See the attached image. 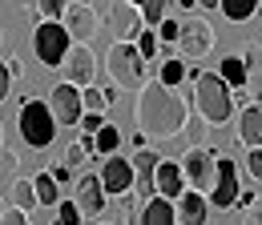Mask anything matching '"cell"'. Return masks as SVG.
I'll list each match as a JSON object with an SVG mask.
<instances>
[{
    "instance_id": "cell-8",
    "label": "cell",
    "mask_w": 262,
    "mask_h": 225,
    "mask_svg": "<svg viewBox=\"0 0 262 225\" xmlns=\"http://www.w3.org/2000/svg\"><path fill=\"white\" fill-rule=\"evenodd\" d=\"M238 193H242V185H238V165H234L230 157H218V181H214V189H210V197H206V205L226 213V209H234Z\"/></svg>"
},
{
    "instance_id": "cell-43",
    "label": "cell",
    "mask_w": 262,
    "mask_h": 225,
    "mask_svg": "<svg viewBox=\"0 0 262 225\" xmlns=\"http://www.w3.org/2000/svg\"><path fill=\"white\" fill-rule=\"evenodd\" d=\"M4 68H8V77H20V72H25V64L16 61V57H12V61H4Z\"/></svg>"
},
{
    "instance_id": "cell-45",
    "label": "cell",
    "mask_w": 262,
    "mask_h": 225,
    "mask_svg": "<svg viewBox=\"0 0 262 225\" xmlns=\"http://www.w3.org/2000/svg\"><path fill=\"white\" fill-rule=\"evenodd\" d=\"M194 4H202V8H218V0H194Z\"/></svg>"
},
{
    "instance_id": "cell-29",
    "label": "cell",
    "mask_w": 262,
    "mask_h": 225,
    "mask_svg": "<svg viewBox=\"0 0 262 225\" xmlns=\"http://www.w3.org/2000/svg\"><path fill=\"white\" fill-rule=\"evenodd\" d=\"M81 109H85V113H105V109H109V96H105V89H97V85H85V89H81Z\"/></svg>"
},
{
    "instance_id": "cell-22",
    "label": "cell",
    "mask_w": 262,
    "mask_h": 225,
    "mask_svg": "<svg viewBox=\"0 0 262 225\" xmlns=\"http://www.w3.org/2000/svg\"><path fill=\"white\" fill-rule=\"evenodd\" d=\"M33 189H36V205H45V209H53V205L61 201V185L49 177V169L33 177Z\"/></svg>"
},
{
    "instance_id": "cell-27",
    "label": "cell",
    "mask_w": 262,
    "mask_h": 225,
    "mask_svg": "<svg viewBox=\"0 0 262 225\" xmlns=\"http://www.w3.org/2000/svg\"><path fill=\"white\" fill-rule=\"evenodd\" d=\"M218 77L226 81L230 89H246V81H250V72L242 68V61H238V57H226V61H222V72H218Z\"/></svg>"
},
{
    "instance_id": "cell-25",
    "label": "cell",
    "mask_w": 262,
    "mask_h": 225,
    "mask_svg": "<svg viewBox=\"0 0 262 225\" xmlns=\"http://www.w3.org/2000/svg\"><path fill=\"white\" fill-rule=\"evenodd\" d=\"M89 157H93V137L85 133L81 141H73V145L65 149V157H61V165H69V169H77V165H85Z\"/></svg>"
},
{
    "instance_id": "cell-18",
    "label": "cell",
    "mask_w": 262,
    "mask_h": 225,
    "mask_svg": "<svg viewBox=\"0 0 262 225\" xmlns=\"http://www.w3.org/2000/svg\"><path fill=\"white\" fill-rule=\"evenodd\" d=\"M238 141L246 149H262V105H246L238 117Z\"/></svg>"
},
{
    "instance_id": "cell-40",
    "label": "cell",
    "mask_w": 262,
    "mask_h": 225,
    "mask_svg": "<svg viewBox=\"0 0 262 225\" xmlns=\"http://www.w3.org/2000/svg\"><path fill=\"white\" fill-rule=\"evenodd\" d=\"M246 225H262V197L246 205Z\"/></svg>"
},
{
    "instance_id": "cell-31",
    "label": "cell",
    "mask_w": 262,
    "mask_h": 225,
    "mask_svg": "<svg viewBox=\"0 0 262 225\" xmlns=\"http://www.w3.org/2000/svg\"><path fill=\"white\" fill-rule=\"evenodd\" d=\"M69 8V0H36V12L45 16V20H61Z\"/></svg>"
},
{
    "instance_id": "cell-32",
    "label": "cell",
    "mask_w": 262,
    "mask_h": 225,
    "mask_svg": "<svg viewBox=\"0 0 262 225\" xmlns=\"http://www.w3.org/2000/svg\"><path fill=\"white\" fill-rule=\"evenodd\" d=\"M137 53H141V61H149V57L158 53V32H154V29H141V36H137Z\"/></svg>"
},
{
    "instance_id": "cell-17",
    "label": "cell",
    "mask_w": 262,
    "mask_h": 225,
    "mask_svg": "<svg viewBox=\"0 0 262 225\" xmlns=\"http://www.w3.org/2000/svg\"><path fill=\"white\" fill-rule=\"evenodd\" d=\"M61 24L73 40H85V36H93L97 32V12L89 8V4H69L65 16H61Z\"/></svg>"
},
{
    "instance_id": "cell-20",
    "label": "cell",
    "mask_w": 262,
    "mask_h": 225,
    "mask_svg": "<svg viewBox=\"0 0 262 225\" xmlns=\"http://www.w3.org/2000/svg\"><path fill=\"white\" fill-rule=\"evenodd\" d=\"M4 205L20 209V213H33V209H36V189H33V177H16V181L8 185V201H4Z\"/></svg>"
},
{
    "instance_id": "cell-28",
    "label": "cell",
    "mask_w": 262,
    "mask_h": 225,
    "mask_svg": "<svg viewBox=\"0 0 262 225\" xmlns=\"http://www.w3.org/2000/svg\"><path fill=\"white\" fill-rule=\"evenodd\" d=\"M218 8L226 12V20H250L258 12V0H218Z\"/></svg>"
},
{
    "instance_id": "cell-5",
    "label": "cell",
    "mask_w": 262,
    "mask_h": 225,
    "mask_svg": "<svg viewBox=\"0 0 262 225\" xmlns=\"http://www.w3.org/2000/svg\"><path fill=\"white\" fill-rule=\"evenodd\" d=\"M53 137H57V121H53L49 105L45 101H25L20 105V141L29 149H49Z\"/></svg>"
},
{
    "instance_id": "cell-1",
    "label": "cell",
    "mask_w": 262,
    "mask_h": 225,
    "mask_svg": "<svg viewBox=\"0 0 262 225\" xmlns=\"http://www.w3.org/2000/svg\"><path fill=\"white\" fill-rule=\"evenodd\" d=\"M186 117H190V101L178 93V89L162 85L158 77H154V81H145V85L137 89L133 121H137V133H145L149 141L178 137L182 125H186Z\"/></svg>"
},
{
    "instance_id": "cell-7",
    "label": "cell",
    "mask_w": 262,
    "mask_h": 225,
    "mask_svg": "<svg viewBox=\"0 0 262 225\" xmlns=\"http://www.w3.org/2000/svg\"><path fill=\"white\" fill-rule=\"evenodd\" d=\"M61 68H65V81H69V85L85 89V85L97 81V53H93L85 40H73L69 53H65V61H61Z\"/></svg>"
},
{
    "instance_id": "cell-19",
    "label": "cell",
    "mask_w": 262,
    "mask_h": 225,
    "mask_svg": "<svg viewBox=\"0 0 262 225\" xmlns=\"http://www.w3.org/2000/svg\"><path fill=\"white\" fill-rule=\"evenodd\" d=\"M141 225H178L173 201H165V197H149V201L141 205Z\"/></svg>"
},
{
    "instance_id": "cell-37",
    "label": "cell",
    "mask_w": 262,
    "mask_h": 225,
    "mask_svg": "<svg viewBox=\"0 0 262 225\" xmlns=\"http://www.w3.org/2000/svg\"><path fill=\"white\" fill-rule=\"evenodd\" d=\"M246 173H250L254 181H262V149H250V153H246Z\"/></svg>"
},
{
    "instance_id": "cell-33",
    "label": "cell",
    "mask_w": 262,
    "mask_h": 225,
    "mask_svg": "<svg viewBox=\"0 0 262 225\" xmlns=\"http://www.w3.org/2000/svg\"><path fill=\"white\" fill-rule=\"evenodd\" d=\"M53 209H57V225H77V221H81V213H77L73 201H57Z\"/></svg>"
},
{
    "instance_id": "cell-2",
    "label": "cell",
    "mask_w": 262,
    "mask_h": 225,
    "mask_svg": "<svg viewBox=\"0 0 262 225\" xmlns=\"http://www.w3.org/2000/svg\"><path fill=\"white\" fill-rule=\"evenodd\" d=\"M198 117L206 125H222L234 117V101H230V85L218 72H198L194 77V101H190Z\"/></svg>"
},
{
    "instance_id": "cell-34",
    "label": "cell",
    "mask_w": 262,
    "mask_h": 225,
    "mask_svg": "<svg viewBox=\"0 0 262 225\" xmlns=\"http://www.w3.org/2000/svg\"><path fill=\"white\" fill-rule=\"evenodd\" d=\"M158 40H165V44H178V32H182V20H169V16H165L162 24H158Z\"/></svg>"
},
{
    "instance_id": "cell-12",
    "label": "cell",
    "mask_w": 262,
    "mask_h": 225,
    "mask_svg": "<svg viewBox=\"0 0 262 225\" xmlns=\"http://www.w3.org/2000/svg\"><path fill=\"white\" fill-rule=\"evenodd\" d=\"M73 205H77L81 217H93V221H97L101 213H105V189H101V177L85 173V177L77 181V197H73Z\"/></svg>"
},
{
    "instance_id": "cell-10",
    "label": "cell",
    "mask_w": 262,
    "mask_h": 225,
    "mask_svg": "<svg viewBox=\"0 0 262 225\" xmlns=\"http://www.w3.org/2000/svg\"><path fill=\"white\" fill-rule=\"evenodd\" d=\"M178 44H182V53H186V57L202 61V57L214 48V29H210V20H202V16H190V20H182Z\"/></svg>"
},
{
    "instance_id": "cell-4",
    "label": "cell",
    "mask_w": 262,
    "mask_h": 225,
    "mask_svg": "<svg viewBox=\"0 0 262 225\" xmlns=\"http://www.w3.org/2000/svg\"><path fill=\"white\" fill-rule=\"evenodd\" d=\"M178 169H182L186 185H190L194 193L210 197L214 181H218V149H210V145H202V149H186L182 161H178Z\"/></svg>"
},
{
    "instance_id": "cell-30",
    "label": "cell",
    "mask_w": 262,
    "mask_h": 225,
    "mask_svg": "<svg viewBox=\"0 0 262 225\" xmlns=\"http://www.w3.org/2000/svg\"><path fill=\"white\" fill-rule=\"evenodd\" d=\"M158 145H162V153H158V157H162V161H173V157H182V153L190 149L182 133H178V137H165V141H158Z\"/></svg>"
},
{
    "instance_id": "cell-44",
    "label": "cell",
    "mask_w": 262,
    "mask_h": 225,
    "mask_svg": "<svg viewBox=\"0 0 262 225\" xmlns=\"http://www.w3.org/2000/svg\"><path fill=\"white\" fill-rule=\"evenodd\" d=\"M173 4H178V8H186V12L194 8V0H173Z\"/></svg>"
},
{
    "instance_id": "cell-26",
    "label": "cell",
    "mask_w": 262,
    "mask_h": 225,
    "mask_svg": "<svg viewBox=\"0 0 262 225\" xmlns=\"http://www.w3.org/2000/svg\"><path fill=\"white\" fill-rule=\"evenodd\" d=\"M117 145H121V133H117L113 125H101L97 133H93V153L113 157V153H117Z\"/></svg>"
},
{
    "instance_id": "cell-49",
    "label": "cell",
    "mask_w": 262,
    "mask_h": 225,
    "mask_svg": "<svg viewBox=\"0 0 262 225\" xmlns=\"http://www.w3.org/2000/svg\"><path fill=\"white\" fill-rule=\"evenodd\" d=\"M0 213H4V201H0Z\"/></svg>"
},
{
    "instance_id": "cell-11",
    "label": "cell",
    "mask_w": 262,
    "mask_h": 225,
    "mask_svg": "<svg viewBox=\"0 0 262 225\" xmlns=\"http://www.w3.org/2000/svg\"><path fill=\"white\" fill-rule=\"evenodd\" d=\"M109 29H113V36L117 40H137L141 36V29H145V20H141V12L133 8L129 0H117L113 8H109Z\"/></svg>"
},
{
    "instance_id": "cell-16",
    "label": "cell",
    "mask_w": 262,
    "mask_h": 225,
    "mask_svg": "<svg viewBox=\"0 0 262 225\" xmlns=\"http://www.w3.org/2000/svg\"><path fill=\"white\" fill-rule=\"evenodd\" d=\"M173 213H178V225H206L210 205H206V197H202V193L182 189V193H178V201H173Z\"/></svg>"
},
{
    "instance_id": "cell-23",
    "label": "cell",
    "mask_w": 262,
    "mask_h": 225,
    "mask_svg": "<svg viewBox=\"0 0 262 225\" xmlns=\"http://www.w3.org/2000/svg\"><path fill=\"white\" fill-rule=\"evenodd\" d=\"M133 8L141 12V20H145V29H158L165 20V8L173 4V0H129Z\"/></svg>"
},
{
    "instance_id": "cell-38",
    "label": "cell",
    "mask_w": 262,
    "mask_h": 225,
    "mask_svg": "<svg viewBox=\"0 0 262 225\" xmlns=\"http://www.w3.org/2000/svg\"><path fill=\"white\" fill-rule=\"evenodd\" d=\"M0 225H29V213H20V209L4 205V213H0Z\"/></svg>"
},
{
    "instance_id": "cell-39",
    "label": "cell",
    "mask_w": 262,
    "mask_h": 225,
    "mask_svg": "<svg viewBox=\"0 0 262 225\" xmlns=\"http://www.w3.org/2000/svg\"><path fill=\"white\" fill-rule=\"evenodd\" d=\"M49 177H53L57 185H69V177H73V169H69V165H61V161H57V165L49 169Z\"/></svg>"
},
{
    "instance_id": "cell-9",
    "label": "cell",
    "mask_w": 262,
    "mask_h": 225,
    "mask_svg": "<svg viewBox=\"0 0 262 225\" xmlns=\"http://www.w3.org/2000/svg\"><path fill=\"white\" fill-rule=\"evenodd\" d=\"M45 105H49L53 121H57V125H65V129H73L77 121H81V113H85V109H81V89H77V85H69V81H65V85H57V89L49 93Z\"/></svg>"
},
{
    "instance_id": "cell-21",
    "label": "cell",
    "mask_w": 262,
    "mask_h": 225,
    "mask_svg": "<svg viewBox=\"0 0 262 225\" xmlns=\"http://www.w3.org/2000/svg\"><path fill=\"white\" fill-rule=\"evenodd\" d=\"M158 81L169 85V89H178L182 81H190V64H186V57H165L162 68H158Z\"/></svg>"
},
{
    "instance_id": "cell-15",
    "label": "cell",
    "mask_w": 262,
    "mask_h": 225,
    "mask_svg": "<svg viewBox=\"0 0 262 225\" xmlns=\"http://www.w3.org/2000/svg\"><path fill=\"white\" fill-rule=\"evenodd\" d=\"M186 189V177L178 169V161H158L154 169V197H165V201H178V193Z\"/></svg>"
},
{
    "instance_id": "cell-46",
    "label": "cell",
    "mask_w": 262,
    "mask_h": 225,
    "mask_svg": "<svg viewBox=\"0 0 262 225\" xmlns=\"http://www.w3.org/2000/svg\"><path fill=\"white\" fill-rule=\"evenodd\" d=\"M0 149H4V125H0Z\"/></svg>"
},
{
    "instance_id": "cell-42",
    "label": "cell",
    "mask_w": 262,
    "mask_h": 225,
    "mask_svg": "<svg viewBox=\"0 0 262 225\" xmlns=\"http://www.w3.org/2000/svg\"><path fill=\"white\" fill-rule=\"evenodd\" d=\"M0 169H4V173L16 169V153H12V149H0Z\"/></svg>"
},
{
    "instance_id": "cell-36",
    "label": "cell",
    "mask_w": 262,
    "mask_h": 225,
    "mask_svg": "<svg viewBox=\"0 0 262 225\" xmlns=\"http://www.w3.org/2000/svg\"><path fill=\"white\" fill-rule=\"evenodd\" d=\"M77 125H81L85 133H89V137H93V133L105 125V113H81V121H77Z\"/></svg>"
},
{
    "instance_id": "cell-13",
    "label": "cell",
    "mask_w": 262,
    "mask_h": 225,
    "mask_svg": "<svg viewBox=\"0 0 262 225\" xmlns=\"http://www.w3.org/2000/svg\"><path fill=\"white\" fill-rule=\"evenodd\" d=\"M101 189H105V193H117V197L129 193L133 189V165H129V161H121L117 153L105 157V161H101Z\"/></svg>"
},
{
    "instance_id": "cell-24",
    "label": "cell",
    "mask_w": 262,
    "mask_h": 225,
    "mask_svg": "<svg viewBox=\"0 0 262 225\" xmlns=\"http://www.w3.org/2000/svg\"><path fill=\"white\" fill-rule=\"evenodd\" d=\"M182 137H186V145H190V149H202V145H206V137H210V125L198 117L194 109H190V117H186V125H182Z\"/></svg>"
},
{
    "instance_id": "cell-47",
    "label": "cell",
    "mask_w": 262,
    "mask_h": 225,
    "mask_svg": "<svg viewBox=\"0 0 262 225\" xmlns=\"http://www.w3.org/2000/svg\"><path fill=\"white\" fill-rule=\"evenodd\" d=\"M93 225H113V221H101V217H97V221H93Z\"/></svg>"
},
{
    "instance_id": "cell-41",
    "label": "cell",
    "mask_w": 262,
    "mask_h": 225,
    "mask_svg": "<svg viewBox=\"0 0 262 225\" xmlns=\"http://www.w3.org/2000/svg\"><path fill=\"white\" fill-rule=\"evenodd\" d=\"M8 89H12V77H8V68H4V61H0V105L8 101Z\"/></svg>"
},
{
    "instance_id": "cell-48",
    "label": "cell",
    "mask_w": 262,
    "mask_h": 225,
    "mask_svg": "<svg viewBox=\"0 0 262 225\" xmlns=\"http://www.w3.org/2000/svg\"><path fill=\"white\" fill-rule=\"evenodd\" d=\"M73 4H89V0H73Z\"/></svg>"
},
{
    "instance_id": "cell-14",
    "label": "cell",
    "mask_w": 262,
    "mask_h": 225,
    "mask_svg": "<svg viewBox=\"0 0 262 225\" xmlns=\"http://www.w3.org/2000/svg\"><path fill=\"white\" fill-rule=\"evenodd\" d=\"M158 153H154V149H137V153H133V197H145V201H149V197H154V169H158Z\"/></svg>"
},
{
    "instance_id": "cell-35",
    "label": "cell",
    "mask_w": 262,
    "mask_h": 225,
    "mask_svg": "<svg viewBox=\"0 0 262 225\" xmlns=\"http://www.w3.org/2000/svg\"><path fill=\"white\" fill-rule=\"evenodd\" d=\"M238 61H242V68H246V72H254V68L262 64V48H258V44H246Z\"/></svg>"
},
{
    "instance_id": "cell-3",
    "label": "cell",
    "mask_w": 262,
    "mask_h": 225,
    "mask_svg": "<svg viewBox=\"0 0 262 225\" xmlns=\"http://www.w3.org/2000/svg\"><path fill=\"white\" fill-rule=\"evenodd\" d=\"M105 72L113 81V89H141L145 85V61L129 40H113L105 53Z\"/></svg>"
},
{
    "instance_id": "cell-6",
    "label": "cell",
    "mask_w": 262,
    "mask_h": 225,
    "mask_svg": "<svg viewBox=\"0 0 262 225\" xmlns=\"http://www.w3.org/2000/svg\"><path fill=\"white\" fill-rule=\"evenodd\" d=\"M69 44H73V36L65 32L61 20H45V24L33 29V53H36V61L45 64V68H61Z\"/></svg>"
}]
</instances>
